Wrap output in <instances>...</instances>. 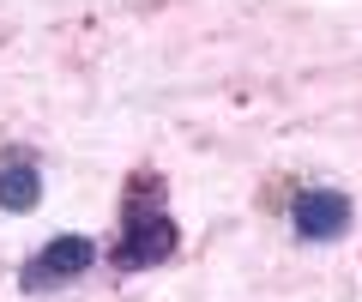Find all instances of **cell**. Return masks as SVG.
Instances as JSON below:
<instances>
[{"label":"cell","instance_id":"cell-1","mask_svg":"<svg viewBox=\"0 0 362 302\" xmlns=\"http://www.w3.org/2000/svg\"><path fill=\"white\" fill-rule=\"evenodd\" d=\"M175 242H181V230H175V218L163 206V175L133 170L127 194H121V236L109 248V260L121 272H145V266H163L175 254Z\"/></svg>","mask_w":362,"mask_h":302},{"label":"cell","instance_id":"cell-2","mask_svg":"<svg viewBox=\"0 0 362 302\" xmlns=\"http://www.w3.org/2000/svg\"><path fill=\"white\" fill-rule=\"evenodd\" d=\"M90 260H97V242L90 236H54V242H42V248L25 260L18 284L25 290H54V284H66V278L90 272Z\"/></svg>","mask_w":362,"mask_h":302},{"label":"cell","instance_id":"cell-3","mask_svg":"<svg viewBox=\"0 0 362 302\" xmlns=\"http://www.w3.org/2000/svg\"><path fill=\"white\" fill-rule=\"evenodd\" d=\"M290 218H296L302 242H332V236L350 230V194H338V187H308Z\"/></svg>","mask_w":362,"mask_h":302},{"label":"cell","instance_id":"cell-4","mask_svg":"<svg viewBox=\"0 0 362 302\" xmlns=\"http://www.w3.org/2000/svg\"><path fill=\"white\" fill-rule=\"evenodd\" d=\"M42 199V175L30 163H6L0 170V211H37Z\"/></svg>","mask_w":362,"mask_h":302}]
</instances>
